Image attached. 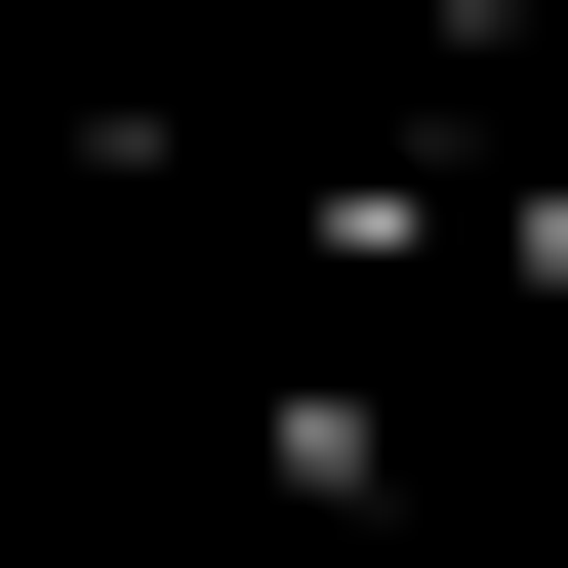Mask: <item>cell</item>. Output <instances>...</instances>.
I'll return each instance as SVG.
<instances>
[{"label":"cell","instance_id":"cell-1","mask_svg":"<svg viewBox=\"0 0 568 568\" xmlns=\"http://www.w3.org/2000/svg\"><path fill=\"white\" fill-rule=\"evenodd\" d=\"M406 41H568V0H406Z\"/></svg>","mask_w":568,"mask_h":568}]
</instances>
